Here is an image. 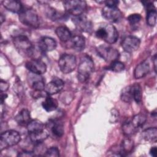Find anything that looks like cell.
<instances>
[{
  "instance_id": "obj_1",
  "label": "cell",
  "mask_w": 157,
  "mask_h": 157,
  "mask_svg": "<svg viewBox=\"0 0 157 157\" xmlns=\"http://www.w3.org/2000/svg\"><path fill=\"white\" fill-rule=\"evenodd\" d=\"M94 69V62L92 58L86 55L82 56L80 58V61L78 66L77 71V78L78 80L84 83L86 82L93 71Z\"/></svg>"
},
{
  "instance_id": "obj_2",
  "label": "cell",
  "mask_w": 157,
  "mask_h": 157,
  "mask_svg": "<svg viewBox=\"0 0 157 157\" xmlns=\"http://www.w3.org/2000/svg\"><path fill=\"white\" fill-rule=\"evenodd\" d=\"M96 36L109 44H114L118 37V33L116 28L110 24L101 25L96 31Z\"/></svg>"
},
{
  "instance_id": "obj_3",
  "label": "cell",
  "mask_w": 157,
  "mask_h": 157,
  "mask_svg": "<svg viewBox=\"0 0 157 157\" xmlns=\"http://www.w3.org/2000/svg\"><path fill=\"white\" fill-rule=\"evenodd\" d=\"M13 42L19 53L28 56H33L34 47L26 36L18 35L15 36L13 39Z\"/></svg>"
},
{
  "instance_id": "obj_4",
  "label": "cell",
  "mask_w": 157,
  "mask_h": 157,
  "mask_svg": "<svg viewBox=\"0 0 157 157\" xmlns=\"http://www.w3.org/2000/svg\"><path fill=\"white\" fill-rule=\"evenodd\" d=\"M19 20L23 25L33 28H37L40 25L39 17L33 9H23L19 13Z\"/></svg>"
},
{
  "instance_id": "obj_5",
  "label": "cell",
  "mask_w": 157,
  "mask_h": 157,
  "mask_svg": "<svg viewBox=\"0 0 157 157\" xmlns=\"http://www.w3.org/2000/svg\"><path fill=\"white\" fill-rule=\"evenodd\" d=\"M21 140L18 132L15 130H7L1 133L0 136V150L14 146Z\"/></svg>"
},
{
  "instance_id": "obj_6",
  "label": "cell",
  "mask_w": 157,
  "mask_h": 157,
  "mask_svg": "<svg viewBox=\"0 0 157 157\" xmlns=\"http://www.w3.org/2000/svg\"><path fill=\"white\" fill-rule=\"evenodd\" d=\"M63 4L66 12L73 17L82 15L86 8V2L81 0L65 1Z\"/></svg>"
},
{
  "instance_id": "obj_7",
  "label": "cell",
  "mask_w": 157,
  "mask_h": 157,
  "mask_svg": "<svg viewBox=\"0 0 157 157\" xmlns=\"http://www.w3.org/2000/svg\"><path fill=\"white\" fill-rule=\"evenodd\" d=\"M77 59L76 57L72 54H63L58 61V66L60 71L64 74L72 72L76 67Z\"/></svg>"
},
{
  "instance_id": "obj_8",
  "label": "cell",
  "mask_w": 157,
  "mask_h": 157,
  "mask_svg": "<svg viewBox=\"0 0 157 157\" xmlns=\"http://www.w3.org/2000/svg\"><path fill=\"white\" fill-rule=\"evenodd\" d=\"M98 54L105 61L113 62L117 61L119 56V52L115 48L107 45H101L96 48Z\"/></svg>"
},
{
  "instance_id": "obj_9",
  "label": "cell",
  "mask_w": 157,
  "mask_h": 157,
  "mask_svg": "<svg viewBox=\"0 0 157 157\" xmlns=\"http://www.w3.org/2000/svg\"><path fill=\"white\" fill-rule=\"evenodd\" d=\"M102 17L110 22L117 23L119 21L123 14L120 10L117 7H110L105 6L102 9Z\"/></svg>"
},
{
  "instance_id": "obj_10",
  "label": "cell",
  "mask_w": 157,
  "mask_h": 157,
  "mask_svg": "<svg viewBox=\"0 0 157 157\" xmlns=\"http://www.w3.org/2000/svg\"><path fill=\"white\" fill-rule=\"evenodd\" d=\"M72 21L75 27L80 31L87 33H91L93 31V25L88 18L83 14L79 16L73 17Z\"/></svg>"
},
{
  "instance_id": "obj_11",
  "label": "cell",
  "mask_w": 157,
  "mask_h": 157,
  "mask_svg": "<svg viewBox=\"0 0 157 157\" xmlns=\"http://www.w3.org/2000/svg\"><path fill=\"white\" fill-rule=\"evenodd\" d=\"M26 67L31 72L36 75H42L47 71L45 63L39 58L32 59L26 63Z\"/></svg>"
},
{
  "instance_id": "obj_12",
  "label": "cell",
  "mask_w": 157,
  "mask_h": 157,
  "mask_svg": "<svg viewBox=\"0 0 157 157\" xmlns=\"http://www.w3.org/2000/svg\"><path fill=\"white\" fill-rule=\"evenodd\" d=\"M121 44L125 52L128 53H132L139 48L140 44V40L136 36H129L123 39Z\"/></svg>"
},
{
  "instance_id": "obj_13",
  "label": "cell",
  "mask_w": 157,
  "mask_h": 157,
  "mask_svg": "<svg viewBox=\"0 0 157 157\" xmlns=\"http://www.w3.org/2000/svg\"><path fill=\"white\" fill-rule=\"evenodd\" d=\"M147 10V23L150 26H154L156 23V10L153 2L151 1H142Z\"/></svg>"
},
{
  "instance_id": "obj_14",
  "label": "cell",
  "mask_w": 157,
  "mask_h": 157,
  "mask_svg": "<svg viewBox=\"0 0 157 157\" xmlns=\"http://www.w3.org/2000/svg\"><path fill=\"white\" fill-rule=\"evenodd\" d=\"M64 83L60 78H53L45 86V91L48 95H53L59 93L64 88Z\"/></svg>"
},
{
  "instance_id": "obj_15",
  "label": "cell",
  "mask_w": 157,
  "mask_h": 157,
  "mask_svg": "<svg viewBox=\"0 0 157 157\" xmlns=\"http://www.w3.org/2000/svg\"><path fill=\"white\" fill-rule=\"evenodd\" d=\"M38 47L43 53L51 52L56 48V42L52 37L47 36L42 37L39 40Z\"/></svg>"
},
{
  "instance_id": "obj_16",
  "label": "cell",
  "mask_w": 157,
  "mask_h": 157,
  "mask_svg": "<svg viewBox=\"0 0 157 157\" xmlns=\"http://www.w3.org/2000/svg\"><path fill=\"white\" fill-rule=\"evenodd\" d=\"M47 128L56 137H61L64 132V126L61 122L56 120H50L47 123Z\"/></svg>"
},
{
  "instance_id": "obj_17",
  "label": "cell",
  "mask_w": 157,
  "mask_h": 157,
  "mask_svg": "<svg viewBox=\"0 0 157 157\" xmlns=\"http://www.w3.org/2000/svg\"><path fill=\"white\" fill-rule=\"evenodd\" d=\"M150 71L149 62L145 60L139 63L135 68L134 71V76L135 78L139 79L146 76Z\"/></svg>"
},
{
  "instance_id": "obj_18",
  "label": "cell",
  "mask_w": 157,
  "mask_h": 157,
  "mask_svg": "<svg viewBox=\"0 0 157 157\" xmlns=\"http://www.w3.org/2000/svg\"><path fill=\"white\" fill-rule=\"evenodd\" d=\"M2 4L8 10L18 14L24 9L21 2L17 0H4L2 1Z\"/></svg>"
},
{
  "instance_id": "obj_19",
  "label": "cell",
  "mask_w": 157,
  "mask_h": 157,
  "mask_svg": "<svg viewBox=\"0 0 157 157\" xmlns=\"http://www.w3.org/2000/svg\"><path fill=\"white\" fill-rule=\"evenodd\" d=\"M14 119L19 125L21 126H27L31 120L30 112L28 110L23 109L15 117Z\"/></svg>"
},
{
  "instance_id": "obj_20",
  "label": "cell",
  "mask_w": 157,
  "mask_h": 157,
  "mask_svg": "<svg viewBox=\"0 0 157 157\" xmlns=\"http://www.w3.org/2000/svg\"><path fill=\"white\" fill-rule=\"evenodd\" d=\"M55 33L61 41L66 42L72 38V34L70 30L66 26H60L56 28Z\"/></svg>"
},
{
  "instance_id": "obj_21",
  "label": "cell",
  "mask_w": 157,
  "mask_h": 157,
  "mask_svg": "<svg viewBox=\"0 0 157 157\" xmlns=\"http://www.w3.org/2000/svg\"><path fill=\"white\" fill-rule=\"evenodd\" d=\"M72 48L77 51L81 52L84 50L85 47V38L80 35H75L71 39Z\"/></svg>"
},
{
  "instance_id": "obj_22",
  "label": "cell",
  "mask_w": 157,
  "mask_h": 157,
  "mask_svg": "<svg viewBox=\"0 0 157 157\" xmlns=\"http://www.w3.org/2000/svg\"><path fill=\"white\" fill-rule=\"evenodd\" d=\"M121 156H124L131 153L134 148V142L129 138L123 139L120 145Z\"/></svg>"
},
{
  "instance_id": "obj_23",
  "label": "cell",
  "mask_w": 157,
  "mask_h": 157,
  "mask_svg": "<svg viewBox=\"0 0 157 157\" xmlns=\"http://www.w3.org/2000/svg\"><path fill=\"white\" fill-rule=\"evenodd\" d=\"M26 127L28 133H33L44 131L45 125L41 121L35 119L31 120Z\"/></svg>"
},
{
  "instance_id": "obj_24",
  "label": "cell",
  "mask_w": 157,
  "mask_h": 157,
  "mask_svg": "<svg viewBox=\"0 0 157 157\" xmlns=\"http://www.w3.org/2000/svg\"><path fill=\"white\" fill-rule=\"evenodd\" d=\"M142 138L148 142H156L157 139V128L151 127L144 130L142 132Z\"/></svg>"
},
{
  "instance_id": "obj_25",
  "label": "cell",
  "mask_w": 157,
  "mask_h": 157,
  "mask_svg": "<svg viewBox=\"0 0 157 157\" xmlns=\"http://www.w3.org/2000/svg\"><path fill=\"white\" fill-rule=\"evenodd\" d=\"M42 105L44 109H45L47 112H52L57 109L58 104V101L55 99L49 96L48 95L45 98L44 101L42 103Z\"/></svg>"
},
{
  "instance_id": "obj_26",
  "label": "cell",
  "mask_w": 157,
  "mask_h": 157,
  "mask_svg": "<svg viewBox=\"0 0 157 157\" xmlns=\"http://www.w3.org/2000/svg\"><path fill=\"white\" fill-rule=\"evenodd\" d=\"M48 136V134L45 131H42L39 132L29 133V137L31 141L34 144L42 143Z\"/></svg>"
},
{
  "instance_id": "obj_27",
  "label": "cell",
  "mask_w": 157,
  "mask_h": 157,
  "mask_svg": "<svg viewBox=\"0 0 157 157\" xmlns=\"http://www.w3.org/2000/svg\"><path fill=\"white\" fill-rule=\"evenodd\" d=\"M46 14L47 16L53 21L63 20L65 19V17H66V15L52 7H48L47 9Z\"/></svg>"
},
{
  "instance_id": "obj_28",
  "label": "cell",
  "mask_w": 157,
  "mask_h": 157,
  "mask_svg": "<svg viewBox=\"0 0 157 157\" xmlns=\"http://www.w3.org/2000/svg\"><path fill=\"white\" fill-rule=\"evenodd\" d=\"M147 116L142 113H139L138 114L135 115L131 120L132 125L137 129L141 128L144 126V124L147 121Z\"/></svg>"
},
{
  "instance_id": "obj_29",
  "label": "cell",
  "mask_w": 157,
  "mask_h": 157,
  "mask_svg": "<svg viewBox=\"0 0 157 157\" xmlns=\"http://www.w3.org/2000/svg\"><path fill=\"white\" fill-rule=\"evenodd\" d=\"M121 99L125 102H130L133 100L132 85L124 88L121 93Z\"/></svg>"
},
{
  "instance_id": "obj_30",
  "label": "cell",
  "mask_w": 157,
  "mask_h": 157,
  "mask_svg": "<svg viewBox=\"0 0 157 157\" xmlns=\"http://www.w3.org/2000/svg\"><path fill=\"white\" fill-rule=\"evenodd\" d=\"M133 100L137 104H140L142 99V90L140 85L139 83H134L132 85Z\"/></svg>"
},
{
  "instance_id": "obj_31",
  "label": "cell",
  "mask_w": 157,
  "mask_h": 157,
  "mask_svg": "<svg viewBox=\"0 0 157 157\" xmlns=\"http://www.w3.org/2000/svg\"><path fill=\"white\" fill-rule=\"evenodd\" d=\"M137 129L132 125L131 120L124 121L122 125V131L125 136H129L133 134Z\"/></svg>"
},
{
  "instance_id": "obj_32",
  "label": "cell",
  "mask_w": 157,
  "mask_h": 157,
  "mask_svg": "<svg viewBox=\"0 0 157 157\" xmlns=\"http://www.w3.org/2000/svg\"><path fill=\"white\" fill-rule=\"evenodd\" d=\"M45 82L42 77H37L32 82V88L34 91H42L45 89Z\"/></svg>"
},
{
  "instance_id": "obj_33",
  "label": "cell",
  "mask_w": 157,
  "mask_h": 157,
  "mask_svg": "<svg viewBox=\"0 0 157 157\" xmlns=\"http://www.w3.org/2000/svg\"><path fill=\"white\" fill-rule=\"evenodd\" d=\"M108 69L114 72H120L124 69V65L122 62L117 60L110 63L108 66Z\"/></svg>"
},
{
  "instance_id": "obj_34",
  "label": "cell",
  "mask_w": 157,
  "mask_h": 157,
  "mask_svg": "<svg viewBox=\"0 0 157 157\" xmlns=\"http://www.w3.org/2000/svg\"><path fill=\"white\" fill-rule=\"evenodd\" d=\"M141 19H142V17L139 13L131 14L127 18V20L131 25H135L139 23L141 20Z\"/></svg>"
},
{
  "instance_id": "obj_35",
  "label": "cell",
  "mask_w": 157,
  "mask_h": 157,
  "mask_svg": "<svg viewBox=\"0 0 157 157\" xmlns=\"http://www.w3.org/2000/svg\"><path fill=\"white\" fill-rule=\"evenodd\" d=\"M110 117H109V121L110 123H116L120 117V113L117 109L113 108L111 109L110 112Z\"/></svg>"
},
{
  "instance_id": "obj_36",
  "label": "cell",
  "mask_w": 157,
  "mask_h": 157,
  "mask_svg": "<svg viewBox=\"0 0 157 157\" xmlns=\"http://www.w3.org/2000/svg\"><path fill=\"white\" fill-rule=\"evenodd\" d=\"M44 156H59V150L56 147H52L49 148H47Z\"/></svg>"
},
{
  "instance_id": "obj_37",
  "label": "cell",
  "mask_w": 157,
  "mask_h": 157,
  "mask_svg": "<svg viewBox=\"0 0 157 157\" xmlns=\"http://www.w3.org/2000/svg\"><path fill=\"white\" fill-rule=\"evenodd\" d=\"M44 145H43L42 143H39V144H35V147L33 150V153H34L35 155H39L41 153H44V155L47 150L44 148Z\"/></svg>"
},
{
  "instance_id": "obj_38",
  "label": "cell",
  "mask_w": 157,
  "mask_h": 157,
  "mask_svg": "<svg viewBox=\"0 0 157 157\" xmlns=\"http://www.w3.org/2000/svg\"><path fill=\"white\" fill-rule=\"evenodd\" d=\"M9 88V84L2 80H1V82H0V90H1V92L2 93L4 91H6Z\"/></svg>"
},
{
  "instance_id": "obj_39",
  "label": "cell",
  "mask_w": 157,
  "mask_h": 157,
  "mask_svg": "<svg viewBox=\"0 0 157 157\" xmlns=\"http://www.w3.org/2000/svg\"><path fill=\"white\" fill-rule=\"evenodd\" d=\"M104 2L105 4V6H107L117 7V5L118 4L119 1H114V0H110V1H104Z\"/></svg>"
},
{
  "instance_id": "obj_40",
  "label": "cell",
  "mask_w": 157,
  "mask_h": 157,
  "mask_svg": "<svg viewBox=\"0 0 157 157\" xmlns=\"http://www.w3.org/2000/svg\"><path fill=\"white\" fill-rule=\"evenodd\" d=\"M18 156H35L33 151H23L18 155Z\"/></svg>"
},
{
  "instance_id": "obj_41",
  "label": "cell",
  "mask_w": 157,
  "mask_h": 157,
  "mask_svg": "<svg viewBox=\"0 0 157 157\" xmlns=\"http://www.w3.org/2000/svg\"><path fill=\"white\" fill-rule=\"evenodd\" d=\"M150 154L153 156V157H156V155H157V149L156 147H153L151 148V149L150 150Z\"/></svg>"
},
{
  "instance_id": "obj_42",
  "label": "cell",
  "mask_w": 157,
  "mask_h": 157,
  "mask_svg": "<svg viewBox=\"0 0 157 157\" xmlns=\"http://www.w3.org/2000/svg\"><path fill=\"white\" fill-rule=\"evenodd\" d=\"M153 64H154V69L156 71V55L155 54L153 57Z\"/></svg>"
},
{
  "instance_id": "obj_43",
  "label": "cell",
  "mask_w": 157,
  "mask_h": 157,
  "mask_svg": "<svg viewBox=\"0 0 157 157\" xmlns=\"http://www.w3.org/2000/svg\"><path fill=\"white\" fill-rule=\"evenodd\" d=\"M7 96V95L6 94H1V104H3V102L5 100Z\"/></svg>"
},
{
  "instance_id": "obj_44",
  "label": "cell",
  "mask_w": 157,
  "mask_h": 157,
  "mask_svg": "<svg viewBox=\"0 0 157 157\" xmlns=\"http://www.w3.org/2000/svg\"><path fill=\"white\" fill-rule=\"evenodd\" d=\"M5 20V17H3V15L1 14V23H2V22L4 21Z\"/></svg>"
}]
</instances>
